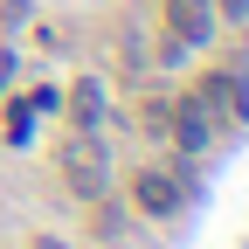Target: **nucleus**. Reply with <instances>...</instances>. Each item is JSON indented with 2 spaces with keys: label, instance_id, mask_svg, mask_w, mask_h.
I'll use <instances>...</instances> for the list:
<instances>
[{
  "label": "nucleus",
  "instance_id": "nucleus-1",
  "mask_svg": "<svg viewBox=\"0 0 249 249\" xmlns=\"http://www.w3.org/2000/svg\"><path fill=\"white\" fill-rule=\"evenodd\" d=\"M55 166H62V187L83 201H97L104 194V180H111V152H104V132H70L55 145Z\"/></svg>",
  "mask_w": 249,
  "mask_h": 249
},
{
  "label": "nucleus",
  "instance_id": "nucleus-2",
  "mask_svg": "<svg viewBox=\"0 0 249 249\" xmlns=\"http://www.w3.org/2000/svg\"><path fill=\"white\" fill-rule=\"evenodd\" d=\"M166 28L180 49H201L214 35V0H166Z\"/></svg>",
  "mask_w": 249,
  "mask_h": 249
},
{
  "label": "nucleus",
  "instance_id": "nucleus-3",
  "mask_svg": "<svg viewBox=\"0 0 249 249\" xmlns=\"http://www.w3.org/2000/svg\"><path fill=\"white\" fill-rule=\"evenodd\" d=\"M166 132L180 139V152H208V145H214V118H208V104H201V97H187V104L166 118Z\"/></svg>",
  "mask_w": 249,
  "mask_h": 249
},
{
  "label": "nucleus",
  "instance_id": "nucleus-4",
  "mask_svg": "<svg viewBox=\"0 0 249 249\" xmlns=\"http://www.w3.org/2000/svg\"><path fill=\"white\" fill-rule=\"evenodd\" d=\"M180 201H187V173H160V166L139 173V208L145 214H173Z\"/></svg>",
  "mask_w": 249,
  "mask_h": 249
},
{
  "label": "nucleus",
  "instance_id": "nucleus-5",
  "mask_svg": "<svg viewBox=\"0 0 249 249\" xmlns=\"http://www.w3.org/2000/svg\"><path fill=\"white\" fill-rule=\"evenodd\" d=\"M97 111H104V90L83 76V83H76V132H97Z\"/></svg>",
  "mask_w": 249,
  "mask_h": 249
},
{
  "label": "nucleus",
  "instance_id": "nucleus-6",
  "mask_svg": "<svg viewBox=\"0 0 249 249\" xmlns=\"http://www.w3.org/2000/svg\"><path fill=\"white\" fill-rule=\"evenodd\" d=\"M0 139H14V145H21V139H35V104H28V97L7 111V132H0Z\"/></svg>",
  "mask_w": 249,
  "mask_h": 249
},
{
  "label": "nucleus",
  "instance_id": "nucleus-7",
  "mask_svg": "<svg viewBox=\"0 0 249 249\" xmlns=\"http://www.w3.org/2000/svg\"><path fill=\"white\" fill-rule=\"evenodd\" d=\"M214 14H222V21H249V0H222Z\"/></svg>",
  "mask_w": 249,
  "mask_h": 249
}]
</instances>
